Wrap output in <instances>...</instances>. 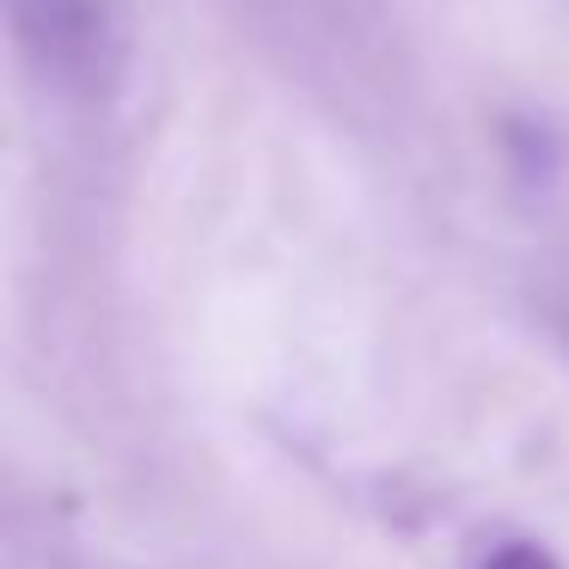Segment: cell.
<instances>
[{
    "label": "cell",
    "instance_id": "cell-2",
    "mask_svg": "<svg viewBox=\"0 0 569 569\" xmlns=\"http://www.w3.org/2000/svg\"><path fill=\"white\" fill-rule=\"evenodd\" d=\"M483 569H557V563H551V551H539V545H502Z\"/></svg>",
    "mask_w": 569,
    "mask_h": 569
},
{
    "label": "cell",
    "instance_id": "cell-1",
    "mask_svg": "<svg viewBox=\"0 0 569 569\" xmlns=\"http://www.w3.org/2000/svg\"><path fill=\"white\" fill-rule=\"evenodd\" d=\"M19 38L56 80H99L117 62V13L104 0H13Z\"/></svg>",
    "mask_w": 569,
    "mask_h": 569
}]
</instances>
